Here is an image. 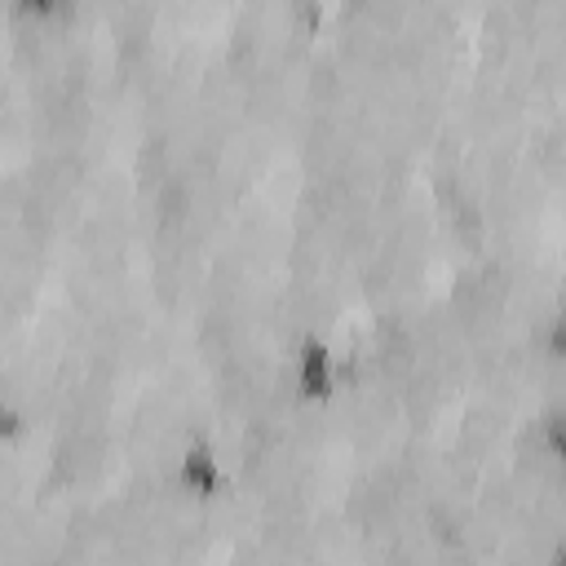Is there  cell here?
<instances>
[{
    "label": "cell",
    "mask_w": 566,
    "mask_h": 566,
    "mask_svg": "<svg viewBox=\"0 0 566 566\" xmlns=\"http://www.w3.org/2000/svg\"><path fill=\"white\" fill-rule=\"evenodd\" d=\"M71 0H13V13L18 18H35V22H53L66 13Z\"/></svg>",
    "instance_id": "cell-2"
},
{
    "label": "cell",
    "mask_w": 566,
    "mask_h": 566,
    "mask_svg": "<svg viewBox=\"0 0 566 566\" xmlns=\"http://www.w3.org/2000/svg\"><path fill=\"white\" fill-rule=\"evenodd\" d=\"M177 482L186 495H199V500H217L221 491V460L212 455V447L195 442L177 455Z\"/></svg>",
    "instance_id": "cell-1"
}]
</instances>
